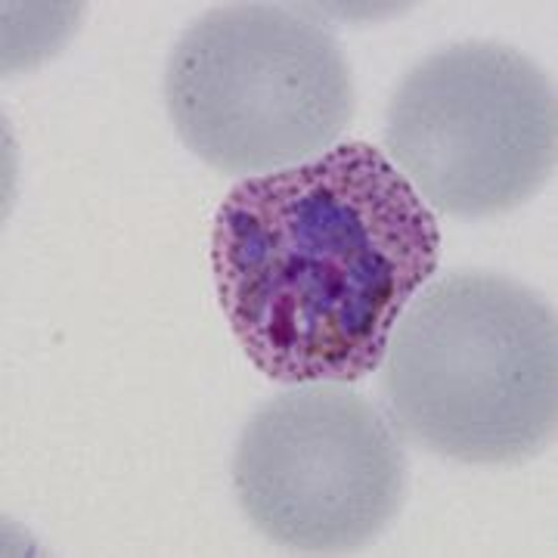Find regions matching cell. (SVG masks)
Segmentation results:
<instances>
[{"instance_id": "1", "label": "cell", "mask_w": 558, "mask_h": 558, "mask_svg": "<svg viewBox=\"0 0 558 558\" xmlns=\"http://www.w3.org/2000/svg\"><path fill=\"white\" fill-rule=\"evenodd\" d=\"M438 260L435 211L369 143L240 180L211 230L220 311L279 385L373 376Z\"/></svg>"}, {"instance_id": "2", "label": "cell", "mask_w": 558, "mask_h": 558, "mask_svg": "<svg viewBox=\"0 0 558 558\" xmlns=\"http://www.w3.org/2000/svg\"><path fill=\"white\" fill-rule=\"evenodd\" d=\"M388 416L428 453L515 465L556 438V311L519 279L459 270L400 311L381 357Z\"/></svg>"}, {"instance_id": "3", "label": "cell", "mask_w": 558, "mask_h": 558, "mask_svg": "<svg viewBox=\"0 0 558 558\" xmlns=\"http://www.w3.org/2000/svg\"><path fill=\"white\" fill-rule=\"evenodd\" d=\"M165 102L193 156L248 180L336 149L354 116V81L319 22L274 3H233L180 35Z\"/></svg>"}, {"instance_id": "4", "label": "cell", "mask_w": 558, "mask_h": 558, "mask_svg": "<svg viewBox=\"0 0 558 558\" xmlns=\"http://www.w3.org/2000/svg\"><path fill=\"white\" fill-rule=\"evenodd\" d=\"M385 146L432 211L465 220L512 211L556 171V84L506 44H453L400 78Z\"/></svg>"}, {"instance_id": "5", "label": "cell", "mask_w": 558, "mask_h": 558, "mask_svg": "<svg viewBox=\"0 0 558 558\" xmlns=\"http://www.w3.org/2000/svg\"><path fill=\"white\" fill-rule=\"evenodd\" d=\"M233 484L267 539L299 553H351L398 519L407 457L373 400L339 381H311L245 422Z\"/></svg>"}]
</instances>
